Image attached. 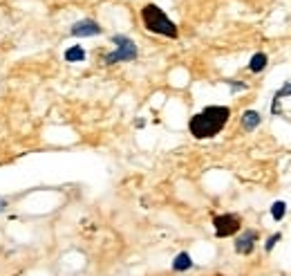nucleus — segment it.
I'll list each match as a JSON object with an SVG mask.
<instances>
[{
  "instance_id": "ddd939ff",
  "label": "nucleus",
  "mask_w": 291,
  "mask_h": 276,
  "mask_svg": "<svg viewBox=\"0 0 291 276\" xmlns=\"http://www.w3.org/2000/svg\"><path fill=\"white\" fill-rule=\"evenodd\" d=\"M278 240H280V234H273V236H269V238H267V243H264V252H271V249L273 247H276V243H278Z\"/></svg>"
},
{
  "instance_id": "1a4fd4ad",
  "label": "nucleus",
  "mask_w": 291,
  "mask_h": 276,
  "mask_svg": "<svg viewBox=\"0 0 291 276\" xmlns=\"http://www.w3.org/2000/svg\"><path fill=\"white\" fill-rule=\"evenodd\" d=\"M264 68H267V54L258 52V54L251 56V61H249V70H251V72H253V74H260Z\"/></svg>"
},
{
  "instance_id": "39448f33",
  "label": "nucleus",
  "mask_w": 291,
  "mask_h": 276,
  "mask_svg": "<svg viewBox=\"0 0 291 276\" xmlns=\"http://www.w3.org/2000/svg\"><path fill=\"white\" fill-rule=\"evenodd\" d=\"M255 240H258V231H255V229H246L244 234L237 236V240H235V252H237V254H244V256H249V254L253 252V247H255Z\"/></svg>"
},
{
  "instance_id": "20e7f679",
  "label": "nucleus",
  "mask_w": 291,
  "mask_h": 276,
  "mask_svg": "<svg viewBox=\"0 0 291 276\" xmlns=\"http://www.w3.org/2000/svg\"><path fill=\"white\" fill-rule=\"evenodd\" d=\"M213 227H215V236L217 238H228V236L240 231L242 222H240V216H235V213H222V216L213 218Z\"/></svg>"
},
{
  "instance_id": "0eeeda50",
  "label": "nucleus",
  "mask_w": 291,
  "mask_h": 276,
  "mask_svg": "<svg viewBox=\"0 0 291 276\" xmlns=\"http://www.w3.org/2000/svg\"><path fill=\"white\" fill-rule=\"evenodd\" d=\"M193 267V258L188 252H179L177 256L173 258V270L175 272H188Z\"/></svg>"
},
{
  "instance_id": "f8f14e48",
  "label": "nucleus",
  "mask_w": 291,
  "mask_h": 276,
  "mask_svg": "<svg viewBox=\"0 0 291 276\" xmlns=\"http://www.w3.org/2000/svg\"><path fill=\"white\" fill-rule=\"evenodd\" d=\"M285 97H291V83H285V86H282L280 90L276 92V97H273V110H276L278 101H280V99H285Z\"/></svg>"
},
{
  "instance_id": "423d86ee",
  "label": "nucleus",
  "mask_w": 291,
  "mask_h": 276,
  "mask_svg": "<svg viewBox=\"0 0 291 276\" xmlns=\"http://www.w3.org/2000/svg\"><path fill=\"white\" fill-rule=\"evenodd\" d=\"M70 32H72V36H97V34H101V25L85 18V20H79V23L72 25Z\"/></svg>"
},
{
  "instance_id": "f03ea898",
  "label": "nucleus",
  "mask_w": 291,
  "mask_h": 276,
  "mask_svg": "<svg viewBox=\"0 0 291 276\" xmlns=\"http://www.w3.org/2000/svg\"><path fill=\"white\" fill-rule=\"evenodd\" d=\"M141 20L146 25L148 32L152 34H161L168 38H177V25L164 14L157 5H146L141 9Z\"/></svg>"
},
{
  "instance_id": "9b49d317",
  "label": "nucleus",
  "mask_w": 291,
  "mask_h": 276,
  "mask_svg": "<svg viewBox=\"0 0 291 276\" xmlns=\"http://www.w3.org/2000/svg\"><path fill=\"white\" fill-rule=\"evenodd\" d=\"M285 213H287V204L282 202V200H278V202L271 204V216H273V220H282V218H285Z\"/></svg>"
},
{
  "instance_id": "9d476101",
  "label": "nucleus",
  "mask_w": 291,
  "mask_h": 276,
  "mask_svg": "<svg viewBox=\"0 0 291 276\" xmlns=\"http://www.w3.org/2000/svg\"><path fill=\"white\" fill-rule=\"evenodd\" d=\"M242 126H244L246 131H255V128L260 126V115L255 113V110H246V113L242 115Z\"/></svg>"
},
{
  "instance_id": "6e6552de",
  "label": "nucleus",
  "mask_w": 291,
  "mask_h": 276,
  "mask_svg": "<svg viewBox=\"0 0 291 276\" xmlns=\"http://www.w3.org/2000/svg\"><path fill=\"white\" fill-rule=\"evenodd\" d=\"M65 61L67 63H81L85 61V50L81 45H72L65 50Z\"/></svg>"
},
{
  "instance_id": "2eb2a0df",
  "label": "nucleus",
  "mask_w": 291,
  "mask_h": 276,
  "mask_svg": "<svg viewBox=\"0 0 291 276\" xmlns=\"http://www.w3.org/2000/svg\"><path fill=\"white\" fill-rule=\"evenodd\" d=\"M4 209H7V200H4V198H0V213H2Z\"/></svg>"
},
{
  "instance_id": "f257e3e1",
  "label": "nucleus",
  "mask_w": 291,
  "mask_h": 276,
  "mask_svg": "<svg viewBox=\"0 0 291 276\" xmlns=\"http://www.w3.org/2000/svg\"><path fill=\"white\" fill-rule=\"evenodd\" d=\"M228 117H231V110L226 106H208L197 115H193L191 122H188V131L195 139H210V137L222 133Z\"/></svg>"
},
{
  "instance_id": "4468645a",
  "label": "nucleus",
  "mask_w": 291,
  "mask_h": 276,
  "mask_svg": "<svg viewBox=\"0 0 291 276\" xmlns=\"http://www.w3.org/2000/svg\"><path fill=\"white\" fill-rule=\"evenodd\" d=\"M228 86H231L233 88V90H244V83H237V81H228Z\"/></svg>"
},
{
  "instance_id": "7ed1b4c3",
  "label": "nucleus",
  "mask_w": 291,
  "mask_h": 276,
  "mask_svg": "<svg viewBox=\"0 0 291 276\" xmlns=\"http://www.w3.org/2000/svg\"><path fill=\"white\" fill-rule=\"evenodd\" d=\"M112 43L116 45V50L114 52H110V54H105L103 56V61H105L107 65H112V63H121V61H134L137 59V45H134L132 41H130L128 36H112Z\"/></svg>"
}]
</instances>
